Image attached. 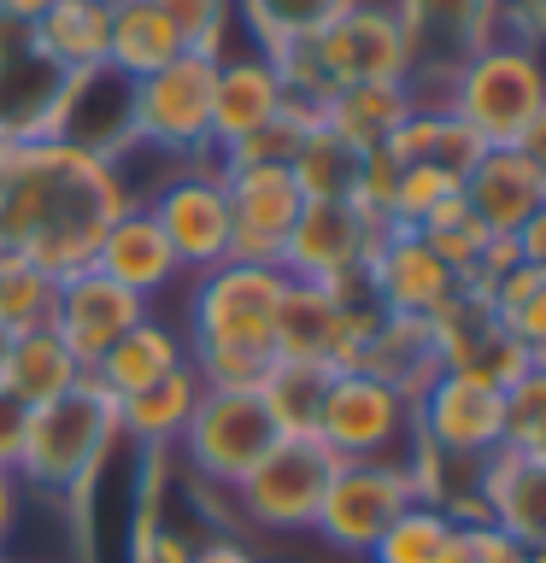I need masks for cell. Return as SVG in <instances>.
I'll list each match as a JSON object with an SVG mask.
<instances>
[{"instance_id":"cell-1","label":"cell","mask_w":546,"mask_h":563,"mask_svg":"<svg viewBox=\"0 0 546 563\" xmlns=\"http://www.w3.org/2000/svg\"><path fill=\"white\" fill-rule=\"evenodd\" d=\"M135 194L123 165L95 158L70 141H30L12 147V170L0 188V253L42 264L47 276H70L95 264L100 235Z\"/></svg>"},{"instance_id":"cell-2","label":"cell","mask_w":546,"mask_h":563,"mask_svg":"<svg viewBox=\"0 0 546 563\" xmlns=\"http://www.w3.org/2000/svg\"><path fill=\"white\" fill-rule=\"evenodd\" d=\"M288 288L282 264H241L223 258L206 271L188 294V369L206 387H247L259 394L264 369L276 364L271 352V323L276 299Z\"/></svg>"},{"instance_id":"cell-3","label":"cell","mask_w":546,"mask_h":563,"mask_svg":"<svg viewBox=\"0 0 546 563\" xmlns=\"http://www.w3.org/2000/svg\"><path fill=\"white\" fill-rule=\"evenodd\" d=\"M447 112L482 141V147H535L546 130V77L535 47L488 42L470 47L447 70Z\"/></svg>"},{"instance_id":"cell-4","label":"cell","mask_w":546,"mask_h":563,"mask_svg":"<svg viewBox=\"0 0 546 563\" xmlns=\"http://www.w3.org/2000/svg\"><path fill=\"white\" fill-rule=\"evenodd\" d=\"M118 399L106 394L95 376H83L65 399H47L30 411L24 452H18V482L53 499H77L95 487L100 464L118 446Z\"/></svg>"},{"instance_id":"cell-5","label":"cell","mask_w":546,"mask_h":563,"mask_svg":"<svg viewBox=\"0 0 546 563\" xmlns=\"http://www.w3.org/2000/svg\"><path fill=\"white\" fill-rule=\"evenodd\" d=\"M312 440L335 457V464H394V470L412 475V457H417L412 399H405L400 387L376 382V376L335 369Z\"/></svg>"},{"instance_id":"cell-6","label":"cell","mask_w":546,"mask_h":563,"mask_svg":"<svg viewBox=\"0 0 546 563\" xmlns=\"http://www.w3.org/2000/svg\"><path fill=\"white\" fill-rule=\"evenodd\" d=\"M211 77L218 59L176 53L165 70L135 82V147L165 153L171 165H200L211 158Z\"/></svg>"},{"instance_id":"cell-7","label":"cell","mask_w":546,"mask_h":563,"mask_svg":"<svg viewBox=\"0 0 546 563\" xmlns=\"http://www.w3.org/2000/svg\"><path fill=\"white\" fill-rule=\"evenodd\" d=\"M276 440L282 434H276V422H271L259 394H247V387H206L176 446H183L188 470L200 475L206 487L229 493L264 452L276 446Z\"/></svg>"},{"instance_id":"cell-8","label":"cell","mask_w":546,"mask_h":563,"mask_svg":"<svg viewBox=\"0 0 546 563\" xmlns=\"http://www.w3.org/2000/svg\"><path fill=\"white\" fill-rule=\"evenodd\" d=\"M148 218L159 223V235L171 241L176 271H218L229 258V194H223V165H176L165 183L153 188Z\"/></svg>"},{"instance_id":"cell-9","label":"cell","mask_w":546,"mask_h":563,"mask_svg":"<svg viewBox=\"0 0 546 563\" xmlns=\"http://www.w3.org/2000/svg\"><path fill=\"white\" fill-rule=\"evenodd\" d=\"M329 475H335V457L312 434H282L229 493H236V510L253 528L282 534V528H312Z\"/></svg>"},{"instance_id":"cell-10","label":"cell","mask_w":546,"mask_h":563,"mask_svg":"<svg viewBox=\"0 0 546 563\" xmlns=\"http://www.w3.org/2000/svg\"><path fill=\"white\" fill-rule=\"evenodd\" d=\"M317 65L329 70L335 88L352 82H412L417 77V47L405 35L394 7H376V0H352L341 18H329L324 30L312 35Z\"/></svg>"},{"instance_id":"cell-11","label":"cell","mask_w":546,"mask_h":563,"mask_svg":"<svg viewBox=\"0 0 546 563\" xmlns=\"http://www.w3.org/2000/svg\"><path fill=\"white\" fill-rule=\"evenodd\" d=\"M387 235L382 218H370L359 200H306L282 246V271L294 282H352L370 271Z\"/></svg>"},{"instance_id":"cell-12","label":"cell","mask_w":546,"mask_h":563,"mask_svg":"<svg viewBox=\"0 0 546 563\" xmlns=\"http://www.w3.org/2000/svg\"><path fill=\"white\" fill-rule=\"evenodd\" d=\"M405 505H417V487L405 470H394V464H335L312 528L335 545V552L359 558L382 540V528L394 522Z\"/></svg>"},{"instance_id":"cell-13","label":"cell","mask_w":546,"mask_h":563,"mask_svg":"<svg viewBox=\"0 0 546 563\" xmlns=\"http://www.w3.org/2000/svg\"><path fill=\"white\" fill-rule=\"evenodd\" d=\"M500 411H505V394L488 382L465 376V369H440V376L412 399V422H417V440L429 446L435 457H488L500 446Z\"/></svg>"},{"instance_id":"cell-14","label":"cell","mask_w":546,"mask_h":563,"mask_svg":"<svg viewBox=\"0 0 546 563\" xmlns=\"http://www.w3.org/2000/svg\"><path fill=\"white\" fill-rule=\"evenodd\" d=\"M223 194H229V258L282 264L288 229L299 218V206H306L288 165H229Z\"/></svg>"},{"instance_id":"cell-15","label":"cell","mask_w":546,"mask_h":563,"mask_svg":"<svg viewBox=\"0 0 546 563\" xmlns=\"http://www.w3.org/2000/svg\"><path fill=\"white\" fill-rule=\"evenodd\" d=\"M53 141H70V147L123 165V153H135V82L112 65L65 77Z\"/></svg>"},{"instance_id":"cell-16","label":"cell","mask_w":546,"mask_h":563,"mask_svg":"<svg viewBox=\"0 0 546 563\" xmlns=\"http://www.w3.org/2000/svg\"><path fill=\"white\" fill-rule=\"evenodd\" d=\"M141 317H148V299L118 288L112 276H100L95 264H83V271L59 276V299H53V334L77 352L83 369L100 364V352L118 341L123 329H135Z\"/></svg>"},{"instance_id":"cell-17","label":"cell","mask_w":546,"mask_h":563,"mask_svg":"<svg viewBox=\"0 0 546 563\" xmlns=\"http://www.w3.org/2000/svg\"><path fill=\"white\" fill-rule=\"evenodd\" d=\"M458 194L488 235H517L546 211V158L535 147H482Z\"/></svg>"},{"instance_id":"cell-18","label":"cell","mask_w":546,"mask_h":563,"mask_svg":"<svg viewBox=\"0 0 546 563\" xmlns=\"http://www.w3.org/2000/svg\"><path fill=\"white\" fill-rule=\"evenodd\" d=\"M364 282H370V299H376L387 317H429L435 306H447V299L458 294L465 276L447 271L417 229H387L376 258H370V271H364Z\"/></svg>"},{"instance_id":"cell-19","label":"cell","mask_w":546,"mask_h":563,"mask_svg":"<svg viewBox=\"0 0 546 563\" xmlns=\"http://www.w3.org/2000/svg\"><path fill=\"white\" fill-rule=\"evenodd\" d=\"M288 112V95L276 82V65L264 53H223L218 77H211V147L229 153L264 123Z\"/></svg>"},{"instance_id":"cell-20","label":"cell","mask_w":546,"mask_h":563,"mask_svg":"<svg viewBox=\"0 0 546 563\" xmlns=\"http://www.w3.org/2000/svg\"><path fill=\"white\" fill-rule=\"evenodd\" d=\"M476 493H482L488 517L511 540H523L528 552L546 545V457H523V452L493 446L476 464Z\"/></svg>"},{"instance_id":"cell-21","label":"cell","mask_w":546,"mask_h":563,"mask_svg":"<svg viewBox=\"0 0 546 563\" xmlns=\"http://www.w3.org/2000/svg\"><path fill=\"white\" fill-rule=\"evenodd\" d=\"M59 95H65V70L59 65H47L35 47L7 53V59H0V147L53 141Z\"/></svg>"},{"instance_id":"cell-22","label":"cell","mask_w":546,"mask_h":563,"mask_svg":"<svg viewBox=\"0 0 546 563\" xmlns=\"http://www.w3.org/2000/svg\"><path fill=\"white\" fill-rule=\"evenodd\" d=\"M95 271L112 276L118 288L141 294V299H153L159 288H171V282L183 276L171 258V241L159 235V223L148 218V206H130L112 218V229H106L100 246H95Z\"/></svg>"},{"instance_id":"cell-23","label":"cell","mask_w":546,"mask_h":563,"mask_svg":"<svg viewBox=\"0 0 546 563\" xmlns=\"http://www.w3.org/2000/svg\"><path fill=\"white\" fill-rule=\"evenodd\" d=\"M183 364H188L183 329L159 323V317L148 311L135 329H123L118 341L100 352V364L88 369V376H95L112 399H123V394H141V387H153L159 376H171V369H183Z\"/></svg>"},{"instance_id":"cell-24","label":"cell","mask_w":546,"mask_h":563,"mask_svg":"<svg viewBox=\"0 0 546 563\" xmlns=\"http://www.w3.org/2000/svg\"><path fill=\"white\" fill-rule=\"evenodd\" d=\"M352 369H359V376H376L387 387H400L405 399H417L423 387L440 376V352L429 341V323H423V317H387L382 311Z\"/></svg>"},{"instance_id":"cell-25","label":"cell","mask_w":546,"mask_h":563,"mask_svg":"<svg viewBox=\"0 0 546 563\" xmlns=\"http://www.w3.org/2000/svg\"><path fill=\"white\" fill-rule=\"evenodd\" d=\"M412 112H417L412 82H352V88H335L317 118H324L341 141H352L359 153H376L394 141V130Z\"/></svg>"},{"instance_id":"cell-26","label":"cell","mask_w":546,"mask_h":563,"mask_svg":"<svg viewBox=\"0 0 546 563\" xmlns=\"http://www.w3.org/2000/svg\"><path fill=\"white\" fill-rule=\"evenodd\" d=\"M106 30H112V7L100 0H53V7L30 24V47L65 77L106 65Z\"/></svg>"},{"instance_id":"cell-27","label":"cell","mask_w":546,"mask_h":563,"mask_svg":"<svg viewBox=\"0 0 546 563\" xmlns=\"http://www.w3.org/2000/svg\"><path fill=\"white\" fill-rule=\"evenodd\" d=\"M206 394V382L194 376V369H171V376H159L153 387H141V394H123L118 399V434H130L141 440L148 452H165L183 440L188 429V417H194V405H200Z\"/></svg>"},{"instance_id":"cell-28","label":"cell","mask_w":546,"mask_h":563,"mask_svg":"<svg viewBox=\"0 0 546 563\" xmlns=\"http://www.w3.org/2000/svg\"><path fill=\"white\" fill-rule=\"evenodd\" d=\"M83 376H88L83 358L59 341V334H53V329H30V334H12L0 387H12V394L35 411V405H47V399H65Z\"/></svg>"},{"instance_id":"cell-29","label":"cell","mask_w":546,"mask_h":563,"mask_svg":"<svg viewBox=\"0 0 546 563\" xmlns=\"http://www.w3.org/2000/svg\"><path fill=\"white\" fill-rule=\"evenodd\" d=\"M176 53H188V47L153 0H118L112 7V30H106V65L112 70L141 82V77H153V70H165Z\"/></svg>"},{"instance_id":"cell-30","label":"cell","mask_w":546,"mask_h":563,"mask_svg":"<svg viewBox=\"0 0 546 563\" xmlns=\"http://www.w3.org/2000/svg\"><path fill=\"white\" fill-rule=\"evenodd\" d=\"M370 563H470L465 558V534L447 510L435 505H405L394 522L382 528V540L364 552Z\"/></svg>"},{"instance_id":"cell-31","label":"cell","mask_w":546,"mask_h":563,"mask_svg":"<svg viewBox=\"0 0 546 563\" xmlns=\"http://www.w3.org/2000/svg\"><path fill=\"white\" fill-rule=\"evenodd\" d=\"M359 165H364V153L335 135L324 118H317L312 130L299 135V147L288 153V176H294L299 200H352Z\"/></svg>"},{"instance_id":"cell-32","label":"cell","mask_w":546,"mask_h":563,"mask_svg":"<svg viewBox=\"0 0 546 563\" xmlns=\"http://www.w3.org/2000/svg\"><path fill=\"white\" fill-rule=\"evenodd\" d=\"M394 12H400V24L417 47V65H423V53H447L458 65L470 47H482L488 0H400Z\"/></svg>"},{"instance_id":"cell-33","label":"cell","mask_w":546,"mask_h":563,"mask_svg":"<svg viewBox=\"0 0 546 563\" xmlns=\"http://www.w3.org/2000/svg\"><path fill=\"white\" fill-rule=\"evenodd\" d=\"M352 0H236V18L241 30L253 35V47L271 59L282 47H299L312 42L317 30L329 24V18H341Z\"/></svg>"},{"instance_id":"cell-34","label":"cell","mask_w":546,"mask_h":563,"mask_svg":"<svg viewBox=\"0 0 546 563\" xmlns=\"http://www.w3.org/2000/svg\"><path fill=\"white\" fill-rule=\"evenodd\" d=\"M329 376H335V369L294 364V358H276L271 369H264L259 399H264V411H271L276 434H317V411H324Z\"/></svg>"},{"instance_id":"cell-35","label":"cell","mask_w":546,"mask_h":563,"mask_svg":"<svg viewBox=\"0 0 546 563\" xmlns=\"http://www.w3.org/2000/svg\"><path fill=\"white\" fill-rule=\"evenodd\" d=\"M53 299H59V276H47L42 264L0 253V329L30 334L53 323Z\"/></svg>"},{"instance_id":"cell-36","label":"cell","mask_w":546,"mask_h":563,"mask_svg":"<svg viewBox=\"0 0 546 563\" xmlns=\"http://www.w3.org/2000/svg\"><path fill=\"white\" fill-rule=\"evenodd\" d=\"M417 235L429 241V253L447 264V271H458V276H470L476 271V258H482V246L493 241L482 223H476V211L465 206V194H452V200H440L429 218L417 223Z\"/></svg>"},{"instance_id":"cell-37","label":"cell","mask_w":546,"mask_h":563,"mask_svg":"<svg viewBox=\"0 0 546 563\" xmlns=\"http://www.w3.org/2000/svg\"><path fill=\"white\" fill-rule=\"evenodd\" d=\"M159 12L171 18V30L183 35L188 53L200 59H223L229 53V35H236V0H153Z\"/></svg>"},{"instance_id":"cell-38","label":"cell","mask_w":546,"mask_h":563,"mask_svg":"<svg viewBox=\"0 0 546 563\" xmlns=\"http://www.w3.org/2000/svg\"><path fill=\"white\" fill-rule=\"evenodd\" d=\"M500 446L505 452H523V457H546V364L505 387Z\"/></svg>"},{"instance_id":"cell-39","label":"cell","mask_w":546,"mask_h":563,"mask_svg":"<svg viewBox=\"0 0 546 563\" xmlns=\"http://www.w3.org/2000/svg\"><path fill=\"white\" fill-rule=\"evenodd\" d=\"M540 364H546L540 346H528V341H517L511 329L493 323L482 341L465 352V364H452V369H465V376H476V382H488V387H500V394H505L511 382H523L528 369H540Z\"/></svg>"},{"instance_id":"cell-40","label":"cell","mask_w":546,"mask_h":563,"mask_svg":"<svg viewBox=\"0 0 546 563\" xmlns=\"http://www.w3.org/2000/svg\"><path fill=\"white\" fill-rule=\"evenodd\" d=\"M458 534H465V558L470 563H523L528 558V545L511 540L500 522H470V528H458Z\"/></svg>"},{"instance_id":"cell-41","label":"cell","mask_w":546,"mask_h":563,"mask_svg":"<svg viewBox=\"0 0 546 563\" xmlns=\"http://www.w3.org/2000/svg\"><path fill=\"white\" fill-rule=\"evenodd\" d=\"M194 558V540L176 534L171 522L148 528V534H130V563H188Z\"/></svg>"},{"instance_id":"cell-42","label":"cell","mask_w":546,"mask_h":563,"mask_svg":"<svg viewBox=\"0 0 546 563\" xmlns=\"http://www.w3.org/2000/svg\"><path fill=\"white\" fill-rule=\"evenodd\" d=\"M24 429H30V405L0 387V470H18V452H24Z\"/></svg>"},{"instance_id":"cell-43","label":"cell","mask_w":546,"mask_h":563,"mask_svg":"<svg viewBox=\"0 0 546 563\" xmlns=\"http://www.w3.org/2000/svg\"><path fill=\"white\" fill-rule=\"evenodd\" d=\"M18 517H24V482H18L12 470H0V558H7V540H12Z\"/></svg>"},{"instance_id":"cell-44","label":"cell","mask_w":546,"mask_h":563,"mask_svg":"<svg viewBox=\"0 0 546 563\" xmlns=\"http://www.w3.org/2000/svg\"><path fill=\"white\" fill-rule=\"evenodd\" d=\"M188 563H259V558L247 552L236 534H211V540L194 545V558H188Z\"/></svg>"},{"instance_id":"cell-45","label":"cell","mask_w":546,"mask_h":563,"mask_svg":"<svg viewBox=\"0 0 546 563\" xmlns=\"http://www.w3.org/2000/svg\"><path fill=\"white\" fill-rule=\"evenodd\" d=\"M18 47H30V24H24V18H12V12H0V59L18 53Z\"/></svg>"},{"instance_id":"cell-46","label":"cell","mask_w":546,"mask_h":563,"mask_svg":"<svg viewBox=\"0 0 546 563\" xmlns=\"http://www.w3.org/2000/svg\"><path fill=\"white\" fill-rule=\"evenodd\" d=\"M53 7V0H0V12H12V18H24V24H35Z\"/></svg>"},{"instance_id":"cell-47","label":"cell","mask_w":546,"mask_h":563,"mask_svg":"<svg viewBox=\"0 0 546 563\" xmlns=\"http://www.w3.org/2000/svg\"><path fill=\"white\" fill-rule=\"evenodd\" d=\"M7 170H12V147H0V188H7Z\"/></svg>"},{"instance_id":"cell-48","label":"cell","mask_w":546,"mask_h":563,"mask_svg":"<svg viewBox=\"0 0 546 563\" xmlns=\"http://www.w3.org/2000/svg\"><path fill=\"white\" fill-rule=\"evenodd\" d=\"M7 346H12V334H7V329H0V369H7Z\"/></svg>"},{"instance_id":"cell-49","label":"cell","mask_w":546,"mask_h":563,"mask_svg":"<svg viewBox=\"0 0 546 563\" xmlns=\"http://www.w3.org/2000/svg\"><path fill=\"white\" fill-rule=\"evenodd\" d=\"M523 563H546V558H540V552H528V558H523Z\"/></svg>"},{"instance_id":"cell-50","label":"cell","mask_w":546,"mask_h":563,"mask_svg":"<svg viewBox=\"0 0 546 563\" xmlns=\"http://www.w3.org/2000/svg\"><path fill=\"white\" fill-rule=\"evenodd\" d=\"M100 7H118V0H100Z\"/></svg>"},{"instance_id":"cell-51","label":"cell","mask_w":546,"mask_h":563,"mask_svg":"<svg viewBox=\"0 0 546 563\" xmlns=\"http://www.w3.org/2000/svg\"><path fill=\"white\" fill-rule=\"evenodd\" d=\"M0 563H7V558H0Z\"/></svg>"}]
</instances>
